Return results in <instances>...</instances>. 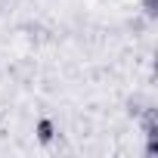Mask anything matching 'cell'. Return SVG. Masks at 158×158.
Returning a JSON list of instances; mask_svg holds the SVG:
<instances>
[{
    "mask_svg": "<svg viewBox=\"0 0 158 158\" xmlns=\"http://www.w3.org/2000/svg\"><path fill=\"white\" fill-rule=\"evenodd\" d=\"M139 16L155 25L158 22V0H139Z\"/></svg>",
    "mask_w": 158,
    "mask_h": 158,
    "instance_id": "7a4b0ae2",
    "label": "cell"
},
{
    "mask_svg": "<svg viewBox=\"0 0 158 158\" xmlns=\"http://www.w3.org/2000/svg\"><path fill=\"white\" fill-rule=\"evenodd\" d=\"M56 139H59V124H56V118H53V115H40V118L34 121V143L53 146Z\"/></svg>",
    "mask_w": 158,
    "mask_h": 158,
    "instance_id": "6da1fadb",
    "label": "cell"
}]
</instances>
